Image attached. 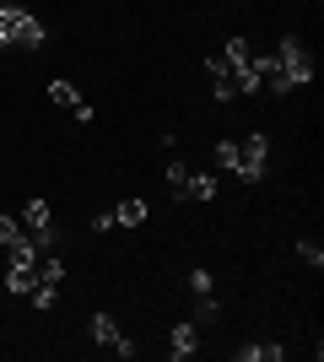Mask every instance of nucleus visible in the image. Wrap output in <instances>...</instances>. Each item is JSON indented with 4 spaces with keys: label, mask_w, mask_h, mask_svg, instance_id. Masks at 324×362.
<instances>
[{
    "label": "nucleus",
    "mask_w": 324,
    "mask_h": 362,
    "mask_svg": "<svg viewBox=\"0 0 324 362\" xmlns=\"http://www.w3.org/2000/svg\"><path fill=\"white\" fill-rule=\"evenodd\" d=\"M44 22L32 11H22V6H11V0H0V49H44Z\"/></svg>",
    "instance_id": "2"
},
{
    "label": "nucleus",
    "mask_w": 324,
    "mask_h": 362,
    "mask_svg": "<svg viewBox=\"0 0 324 362\" xmlns=\"http://www.w3.org/2000/svg\"><path fill=\"white\" fill-rule=\"evenodd\" d=\"M227 71H232V87L238 92H260L265 87V54L248 49V38H227Z\"/></svg>",
    "instance_id": "3"
},
{
    "label": "nucleus",
    "mask_w": 324,
    "mask_h": 362,
    "mask_svg": "<svg viewBox=\"0 0 324 362\" xmlns=\"http://www.w3.org/2000/svg\"><path fill=\"white\" fill-rule=\"evenodd\" d=\"M16 238H22V222H16V216H0V249H11Z\"/></svg>",
    "instance_id": "15"
},
{
    "label": "nucleus",
    "mask_w": 324,
    "mask_h": 362,
    "mask_svg": "<svg viewBox=\"0 0 324 362\" xmlns=\"http://www.w3.org/2000/svg\"><path fill=\"white\" fill-rule=\"evenodd\" d=\"M265 163H270V136H265V130H248V136L238 141L232 173H238L244 184H260V179H265Z\"/></svg>",
    "instance_id": "4"
},
{
    "label": "nucleus",
    "mask_w": 324,
    "mask_h": 362,
    "mask_svg": "<svg viewBox=\"0 0 324 362\" xmlns=\"http://www.w3.org/2000/svg\"><path fill=\"white\" fill-rule=\"evenodd\" d=\"M232 157H238V141H216V168L232 173Z\"/></svg>",
    "instance_id": "18"
},
{
    "label": "nucleus",
    "mask_w": 324,
    "mask_h": 362,
    "mask_svg": "<svg viewBox=\"0 0 324 362\" xmlns=\"http://www.w3.org/2000/svg\"><path fill=\"white\" fill-rule=\"evenodd\" d=\"M146 216H152V206H146L140 195H130V200H119V206H114V227H140Z\"/></svg>",
    "instance_id": "12"
},
{
    "label": "nucleus",
    "mask_w": 324,
    "mask_h": 362,
    "mask_svg": "<svg viewBox=\"0 0 324 362\" xmlns=\"http://www.w3.org/2000/svg\"><path fill=\"white\" fill-rule=\"evenodd\" d=\"M313 81V60H308V49H303V38H281L276 54H265V87L260 92H276V98H287V92L297 87H308Z\"/></svg>",
    "instance_id": "1"
},
{
    "label": "nucleus",
    "mask_w": 324,
    "mask_h": 362,
    "mask_svg": "<svg viewBox=\"0 0 324 362\" xmlns=\"http://www.w3.org/2000/svg\"><path fill=\"white\" fill-rule=\"evenodd\" d=\"M16 222H22V233H28L38 249H54V243H60V227H54V211H49V200H28Z\"/></svg>",
    "instance_id": "6"
},
{
    "label": "nucleus",
    "mask_w": 324,
    "mask_h": 362,
    "mask_svg": "<svg viewBox=\"0 0 324 362\" xmlns=\"http://www.w3.org/2000/svg\"><path fill=\"white\" fill-rule=\"evenodd\" d=\"M32 287H38V259H11V265H6V292H11V298H28Z\"/></svg>",
    "instance_id": "10"
},
{
    "label": "nucleus",
    "mask_w": 324,
    "mask_h": 362,
    "mask_svg": "<svg viewBox=\"0 0 324 362\" xmlns=\"http://www.w3.org/2000/svg\"><path fill=\"white\" fill-rule=\"evenodd\" d=\"M87 330H92V341H97V346H108L114 357H136V341L114 325V314H92V319H87Z\"/></svg>",
    "instance_id": "7"
},
{
    "label": "nucleus",
    "mask_w": 324,
    "mask_h": 362,
    "mask_svg": "<svg viewBox=\"0 0 324 362\" xmlns=\"http://www.w3.org/2000/svg\"><path fill=\"white\" fill-rule=\"evenodd\" d=\"M297 255L308 259L313 271H319V265H324V249H319V243H313V238H297Z\"/></svg>",
    "instance_id": "16"
},
{
    "label": "nucleus",
    "mask_w": 324,
    "mask_h": 362,
    "mask_svg": "<svg viewBox=\"0 0 324 362\" xmlns=\"http://www.w3.org/2000/svg\"><path fill=\"white\" fill-rule=\"evenodd\" d=\"M168 195H173V200H195V206H205V200H216V173H195V168L173 163V168H168Z\"/></svg>",
    "instance_id": "5"
},
{
    "label": "nucleus",
    "mask_w": 324,
    "mask_h": 362,
    "mask_svg": "<svg viewBox=\"0 0 324 362\" xmlns=\"http://www.w3.org/2000/svg\"><path fill=\"white\" fill-rule=\"evenodd\" d=\"M205 71H211V81H216V103H232V98H238V87H232V71H227V60H222V54H211V60H205Z\"/></svg>",
    "instance_id": "11"
},
{
    "label": "nucleus",
    "mask_w": 324,
    "mask_h": 362,
    "mask_svg": "<svg viewBox=\"0 0 324 362\" xmlns=\"http://www.w3.org/2000/svg\"><path fill=\"white\" fill-rule=\"evenodd\" d=\"M28 303L32 308H54V303H60V287H54V281H38V287L28 292Z\"/></svg>",
    "instance_id": "14"
},
{
    "label": "nucleus",
    "mask_w": 324,
    "mask_h": 362,
    "mask_svg": "<svg viewBox=\"0 0 324 362\" xmlns=\"http://www.w3.org/2000/svg\"><path fill=\"white\" fill-rule=\"evenodd\" d=\"M232 357H238V362H281L287 346H276V341H248V346H238Z\"/></svg>",
    "instance_id": "13"
},
{
    "label": "nucleus",
    "mask_w": 324,
    "mask_h": 362,
    "mask_svg": "<svg viewBox=\"0 0 324 362\" xmlns=\"http://www.w3.org/2000/svg\"><path fill=\"white\" fill-rule=\"evenodd\" d=\"M195 351H200V325H195V319H179L168 330V357L184 362V357H195Z\"/></svg>",
    "instance_id": "8"
},
{
    "label": "nucleus",
    "mask_w": 324,
    "mask_h": 362,
    "mask_svg": "<svg viewBox=\"0 0 324 362\" xmlns=\"http://www.w3.org/2000/svg\"><path fill=\"white\" fill-rule=\"evenodd\" d=\"M211 287H216V281H211V271H189V292H195V298H205Z\"/></svg>",
    "instance_id": "19"
},
{
    "label": "nucleus",
    "mask_w": 324,
    "mask_h": 362,
    "mask_svg": "<svg viewBox=\"0 0 324 362\" xmlns=\"http://www.w3.org/2000/svg\"><path fill=\"white\" fill-rule=\"evenodd\" d=\"M49 98H54L60 108H71L81 124H92V103H87V98L76 92V81H60V76H54V81H49Z\"/></svg>",
    "instance_id": "9"
},
{
    "label": "nucleus",
    "mask_w": 324,
    "mask_h": 362,
    "mask_svg": "<svg viewBox=\"0 0 324 362\" xmlns=\"http://www.w3.org/2000/svg\"><path fill=\"white\" fill-rule=\"evenodd\" d=\"M216 319V298L205 292V298H195V325H211Z\"/></svg>",
    "instance_id": "17"
}]
</instances>
